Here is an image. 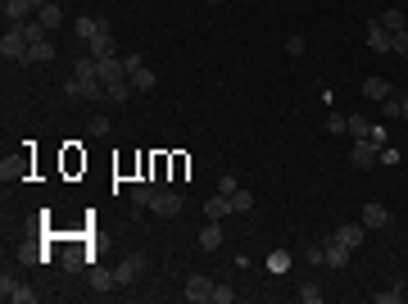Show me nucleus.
I'll return each mask as SVG.
<instances>
[{
	"label": "nucleus",
	"instance_id": "obj_27",
	"mask_svg": "<svg viewBox=\"0 0 408 304\" xmlns=\"http://www.w3.org/2000/svg\"><path fill=\"white\" fill-rule=\"evenodd\" d=\"M236 191H241V182H236L232 173H227V177H218V196H236Z\"/></svg>",
	"mask_w": 408,
	"mask_h": 304
},
{
	"label": "nucleus",
	"instance_id": "obj_24",
	"mask_svg": "<svg viewBox=\"0 0 408 304\" xmlns=\"http://www.w3.org/2000/svg\"><path fill=\"white\" fill-rule=\"evenodd\" d=\"M232 209H236V214H249V209H254V196H249L245 186H241L236 196H232Z\"/></svg>",
	"mask_w": 408,
	"mask_h": 304
},
{
	"label": "nucleus",
	"instance_id": "obj_26",
	"mask_svg": "<svg viewBox=\"0 0 408 304\" xmlns=\"http://www.w3.org/2000/svg\"><path fill=\"white\" fill-rule=\"evenodd\" d=\"M327 132H332V136H345V132H349V119H345V114H332V119H327Z\"/></svg>",
	"mask_w": 408,
	"mask_h": 304
},
{
	"label": "nucleus",
	"instance_id": "obj_6",
	"mask_svg": "<svg viewBox=\"0 0 408 304\" xmlns=\"http://www.w3.org/2000/svg\"><path fill=\"white\" fill-rule=\"evenodd\" d=\"M358 218H363V227H367V232H386V227H390V209H386V205H376V200H367Z\"/></svg>",
	"mask_w": 408,
	"mask_h": 304
},
{
	"label": "nucleus",
	"instance_id": "obj_4",
	"mask_svg": "<svg viewBox=\"0 0 408 304\" xmlns=\"http://www.w3.org/2000/svg\"><path fill=\"white\" fill-rule=\"evenodd\" d=\"M86 277H91V291H96L100 300H109V295H114V286H119L114 268H100V263H91V268H86Z\"/></svg>",
	"mask_w": 408,
	"mask_h": 304
},
{
	"label": "nucleus",
	"instance_id": "obj_9",
	"mask_svg": "<svg viewBox=\"0 0 408 304\" xmlns=\"http://www.w3.org/2000/svg\"><path fill=\"white\" fill-rule=\"evenodd\" d=\"M96 77H100V82L109 87V82H119V77H127V68H123V59H119V54H105V59H96Z\"/></svg>",
	"mask_w": 408,
	"mask_h": 304
},
{
	"label": "nucleus",
	"instance_id": "obj_17",
	"mask_svg": "<svg viewBox=\"0 0 408 304\" xmlns=\"http://www.w3.org/2000/svg\"><path fill=\"white\" fill-rule=\"evenodd\" d=\"M390 91H395V87H390L386 77H363V96H367V100H376V105H381Z\"/></svg>",
	"mask_w": 408,
	"mask_h": 304
},
{
	"label": "nucleus",
	"instance_id": "obj_25",
	"mask_svg": "<svg viewBox=\"0 0 408 304\" xmlns=\"http://www.w3.org/2000/svg\"><path fill=\"white\" fill-rule=\"evenodd\" d=\"M300 300L304 304H318V300H323V286H318V282H300Z\"/></svg>",
	"mask_w": 408,
	"mask_h": 304
},
{
	"label": "nucleus",
	"instance_id": "obj_19",
	"mask_svg": "<svg viewBox=\"0 0 408 304\" xmlns=\"http://www.w3.org/2000/svg\"><path fill=\"white\" fill-rule=\"evenodd\" d=\"M127 96H132V82H127V77H119V82H109V87H105L109 105H127Z\"/></svg>",
	"mask_w": 408,
	"mask_h": 304
},
{
	"label": "nucleus",
	"instance_id": "obj_36",
	"mask_svg": "<svg viewBox=\"0 0 408 304\" xmlns=\"http://www.w3.org/2000/svg\"><path fill=\"white\" fill-rule=\"evenodd\" d=\"M64 272H82V254H64Z\"/></svg>",
	"mask_w": 408,
	"mask_h": 304
},
{
	"label": "nucleus",
	"instance_id": "obj_30",
	"mask_svg": "<svg viewBox=\"0 0 408 304\" xmlns=\"http://www.w3.org/2000/svg\"><path fill=\"white\" fill-rule=\"evenodd\" d=\"M399 300H404V286H390V291L376 295V304H399Z\"/></svg>",
	"mask_w": 408,
	"mask_h": 304
},
{
	"label": "nucleus",
	"instance_id": "obj_22",
	"mask_svg": "<svg viewBox=\"0 0 408 304\" xmlns=\"http://www.w3.org/2000/svg\"><path fill=\"white\" fill-rule=\"evenodd\" d=\"M127 82H132V91H154V73H150V68H136V73H127Z\"/></svg>",
	"mask_w": 408,
	"mask_h": 304
},
{
	"label": "nucleus",
	"instance_id": "obj_18",
	"mask_svg": "<svg viewBox=\"0 0 408 304\" xmlns=\"http://www.w3.org/2000/svg\"><path fill=\"white\" fill-rule=\"evenodd\" d=\"M227 214H236V209H232V196H214V200H204V218H218V223H223Z\"/></svg>",
	"mask_w": 408,
	"mask_h": 304
},
{
	"label": "nucleus",
	"instance_id": "obj_5",
	"mask_svg": "<svg viewBox=\"0 0 408 304\" xmlns=\"http://www.w3.org/2000/svg\"><path fill=\"white\" fill-rule=\"evenodd\" d=\"M214 286L218 282H209V277H204V272H191V277H186V300L191 304H204V300H214Z\"/></svg>",
	"mask_w": 408,
	"mask_h": 304
},
{
	"label": "nucleus",
	"instance_id": "obj_7",
	"mask_svg": "<svg viewBox=\"0 0 408 304\" xmlns=\"http://www.w3.org/2000/svg\"><path fill=\"white\" fill-rule=\"evenodd\" d=\"M150 209H154V214H159V218H177V214H182V196H177V191H168V186H163L159 196L150 200Z\"/></svg>",
	"mask_w": 408,
	"mask_h": 304
},
{
	"label": "nucleus",
	"instance_id": "obj_35",
	"mask_svg": "<svg viewBox=\"0 0 408 304\" xmlns=\"http://www.w3.org/2000/svg\"><path fill=\"white\" fill-rule=\"evenodd\" d=\"M304 259H309V263H327V250H323V245H309V250H304Z\"/></svg>",
	"mask_w": 408,
	"mask_h": 304
},
{
	"label": "nucleus",
	"instance_id": "obj_15",
	"mask_svg": "<svg viewBox=\"0 0 408 304\" xmlns=\"http://www.w3.org/2000/svg\"><path fill=\"white\" fill-rule=\"evenodd\" d=\"M200 250H223V223L218 218H209L200 227Z\"/></svg>",
	"mask_w": 408,
	"mask_h": 304
},
{
	"label": "nucleus",
	"instance_id": "obj_14",
	"mask_svg": "<svg viewBox=\"0 0 408 304\" xmlns=\"http://www.w3.org/2000/svg\"><path fill=\"white\" fill-rule=\"evenodd\" d=\"M323 250H327V268H336V272H340L345 263H349V254H354L349 245H340L336 236H327V245H323Z\"/></svg>",
	"mask_w": 408,
	"mask_h": 304
},
{
	"label": "nucleus",
	"instance_id": "obj_39",
	"mask_svg": "<svg viewBox=\"0 0 408 304\" xmlns=\"http://www.w3.org/2000/svg\"><path fill=\"white\" fill-rule=\"evenodd\" d=\"M209 5H223V0H209Z\"/></svg>",
	"mask_w": 408,
	"mask_h": 304
},
{
	"label": "nucleus",
	"instance_id": "obj_28",
	"mask_svg": "<svg viewBox=\"0 0 408 304\" xmlns=\"http://www.w3.org/2000/svg\"><path fill=\"white\" fill-rule=\"evenodd\" d=\"M390 54H399V59H408V32H395V41H390Z\"/></svg>",
	"mask_w": 408,
	"mask_h": 304
},
{
	"label": "nucleus",
	"instance_id": "obj_21",
	"mask_svg": "<svg viewBox=\"0 0 408 304\" xmlns=\"http://www.w3.org/2000/svg\"><path fill=\"white\" fill-rule=\"evenodd\" d=\"M345 136H354V141L372 136V123H367V114H349V132H345Z\"/></svg>",
	"mask_w": 408,
	"mask_h": 304
},
{
	"label": "nucleus",
	"instance_id": "obj_8",
	"mask_svg": "<svg viewBox=\"0 0 408 304\" xmlns=\"http://www.w3.org/2000/svg\"><path fill=\"white\" fill-rule=\"evenodd\" d=\"M45 0H5V19L10 23H23V19H37V10H41Z\"/></svg>",
	"mask_w": 408,
	"mask_h": 304
},
{
	"label": "nucleus",
	"instance_id": "obj_40",
	"mask_svg": "<svg viewBox=\"0 0 408 304\" xmlns=\"http://www.w3.org/2000/svg\"><path fill=\"white\" fill-rule=\"evenodd\" d=\"M404 32H408V23H404Z\"/></svg>",
	"mask_w": 408,
	"mask_h": 304
},
{
	"label": "nucleus",
	"instance_id": "obj_10",
	"mask_svg": "<svg viewBox=\"0 0 408 304\" xmlns=\"http://www.w3.org/2000/svg\"><path fill=\"white\" fill-rule=\"evenodd\" d=\"M363 232H367V227H363V218H358V223H340L332 236L340 241V245H349V250H358V245H363Z\"/></svg>",
	"mask_w": 408,
	"mask_h": 304
},
{
	"label": "nucleus",
	"instance_id": "obj_20",
	"mask_svg": "<svg viewBox=\"0 0 408 304\" xmlns=\"http://www.w3.org/2000/svg\"><path fill=\"white\" fill-rule=\"evenodd\" d=\"M381 28H386V32H404V23H408V14L404 10H381Z\"/></svg>",
	"mask_w": 408,
	"mask_h": 304
},
{
	"label": "nucleus",
	"instance_id": "obj_1",
	"mask_svg": "<svg viewBox=\"0 0 408 304\" xmlns=\"http://www.w3.org/2000/svg\"><path fill=\"white\" fill-rule=\"evenodd\" d=\"M0 300H5V304H37V300H41V291L28 286V282H14L10 272H5V277H0Z\"/></svg>",
	"mask_w": 408,
	"mask_h": 304
},
{
	"label": "nucleus",
	"instance_id": "obj_31",
	"mask_svg": "<svg viewBox=\"0 0 408 304\" xmlns=\"http://www.w3.org/2000/svg\"><path fill=\"white\" fill-rule=\"evenodd\" d=\"M268 268H272V272H286V268H290V254H286V250H277V254L268 259Z\"/></svg>",
	"mask_w": 408,
	"mask_h": 304
},
{
	"label": "nucleus",
	"instance_id": "obj_16",
	"mask_svg": "<svg viewBox=\"0 0 408 304\" xmlns=\"http://www.w3.org/2000/svg\"><path fill=\"white\" fill-rule=\"evenodd\" d=\"M37 19L45 23V32H54V28H59V23H64V10H59V0H45L41 10H37Z\"/></svg>",
	"mask_w": 408,
	"mask_h": 304
},
{
	"label": "nucleus",
	"instance_id": "obj_29",
	"mask_svg": "<svg viewBox=\"0 0 408 304\" xmlns=\"http://www.w3.org/2000/svg\"><path fill=\"white\" fill-rule=\"evenodd\" d=\"M376 159L386 163V168H395V163H399V150H395V145H381V150H376Z\"/></svg>",
	"mask_w": 408,
	"mask_h": 304
},
{
	"label": "nucleus",
	"instance_id": "obj_34",
	"mask_svg": "<svg viewBox=\"0 0 408 304\" xmlns=\"http://www.w3.org/2000/svg\"><path fill=\"white\" fill-rule=\"evenodd\" d=\"M236 300V291H232V286H214V304H232Z\"/></svg>",
	"mask_w": 408,
	"mask_h": 304
},
{
	"label": "nucleus",
	"instance_id": "obj_2",
	"mask_svg": "<svg viewBox=\"0 0 408 304\" xmlns=\"http://www.w3.org/2000/svg\"><path fill=\"white\" fill-rule=\"evenodd\" d=\"M28 37H23V28L19 23H10V28H5V37H0V54H5V59H19L23 64V54H28Z\"/></svg>",
	"mask_w": 408,
	"mask_h": 304
},
{
	"label": "nucleus",
	"instance_id": "obj_37",
	"mask_svg": "<svg viewBox=\"0 0 408 304\" xmlns=\"http://www.w3.org/2000/svg\"><path fill=\"white\" fill-rule=\"evenodd\" d=\"M286 50L290 54H304V37H286Z\"/></svg>",
	"mask_w": 408,
	"mask_h": 304
},
{
	"label": "nucleus",
	"instance_id": "obj_3",
	"mask_svg": "<svg viewBox=\"0 0 408 304\" xmlns=\"http://www.w3.org/2000/svg\"><path fill=\"white\" fill-rule=\"evenodd\" d=\"M145 268H150V259L136 250V254H127V259L114 268V277H119V286H132V282H141V277H145Z\"/></svg>",
	"mask_w": 408,
	"mask_h": 304
},
{
	"label": "nucleus",
	"instance_id": "obj_12",
	"mask_svg": "<svg viewBox=\"0 0 408 304\" xmlns=\"http://www.w3.org/2000/svg\"><path fill=\"white\" fill-rule=\"evenodd\" d=\"M376 150H381V145H376L372 136H363V141H354V150H349V159H354V168H372Z\"/></svg>",
	"mask_w": 408,
	"mask_h": 304
},
{
	"label": "nucleus",
	"instance_id": "obj_13",
	"mask_svg": "<svg viewBox=\"0 0 408 304\" xmlns=\"http://www.w3.org/2000/svg\"><path fill=\"white\" fill-rule=\"evenodd\" d=\"M50 59H54V41H50V37L32 41V45H28V54H23V64H50Z\"/></svg>",
	"mask_w": 408,
	"mask_h": 304
},
{
	"label": "nucleus",
	"instance_id": "obj_38",
	"mask_svg": "<svg viewBox=\"0 0 408 304\" xmlns=\"http://www.w3.org/2000/svg\"><path fill=\"white\" fill-rule=\"evenodd\" d=\"M404 119H408V96H404Z\"/></svg>",
	"mask_w": 408,
	"mask_h": 304
},
{
	"label": "nucleus",
	"instance_id": "obj_23",
	"mask_svg": "<svg viewBox=\"0 0 408 304\" xmlns=\"http://www.w3.org/2000/svg\"><path fill=\"white\" fill-rule=\"evenodd\" d=\"M381 114H386V119H404V96H395V91H390V96L381 100Z\"/></svg>",
	"mask_w": 408,
	"mask_h": 304
},
{
	"label": "nucleus",
	"instance_id": "obj_33",
	"mask_svg": "<svg viewBox=\"0 0 408 304\" xmlns=\"http://www.w3.org/2000/svg\"><path fill=\"white\" fill-rule=\"evenodd\" d=\"M91 136H109V119H105V114H96V119H91Z\"/></svg>",
	"mask_w": 408,
	"mask_h": 304
},
{
	"label": "nucleus",
	"instance_id": "obj_11",
	"mask_svg": "<svg viewBox=\"0 0 408 304\" xmlns=\"http://www.w3.org/2000/svg\"><path fill=\"white\" fill-rule=\"evenodd\" d=\"M390 41H395V32H386L381 23H367V45H372V54H390Z\"/></svg>",
	"mask_w": 408,
	"mask_h": 304
},
{
	"label": "nucleus",
	"instance_id": "obj_32",
	"mask_svg": "<svg viewBox=\"0 0 408 304\" xmlns=\"http://www.w3.org/2000/svg\"><path fill=\"white\" fill-rule=\"evenodd\" d=\"M123 68H127V73H136V68H145V59H141L136 50H127V54H123Z\"/></svg>",
	"mask_w": 408,
	"mask_h": 304
}]
</instances>
